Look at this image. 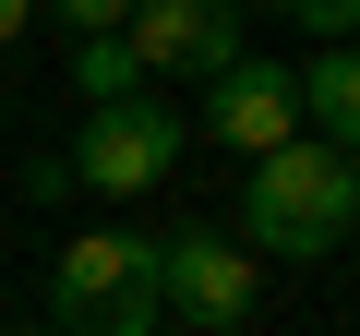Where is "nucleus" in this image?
<instances>
[{
  "label": "nucleus",
  "instance_id": "obj_1",
  "mask_svg": "<svg viewBox=\"0 0 360 336\" xmlns=\"http://www.w3.org/2000/svg\"><path fill=\"white\" fill-rule=\"evenodd\" d=\"M348 228H360V156L348 144L288 132L240 168V240H264L276 264H324Z\"/></svg>",
  "mask_w": 360,
  "mask_h": 336
},
{
  "label": "nucleus",
  "instance_id": "obj_2",
  "mask_svg": "<svg viewBox=\"0 0 360 336\" xmlns=\"http://www.w3.org/2000/svg\"><path fill=\"white\" fill-rule=\"evenodd\" d=\"M60 336H156V240L144 228H84L49 264Z\"/></svg>",
  "mask_w": 360,
  "mask_h": 336
},
{
  "label": "nucleus",
  "instance_id": "obj_3",
  "mask_svg": "<svg viewBox=\"0 0 360 336\" xmlns=\"http://www.w3.org/2000/svg\"><path fill=\"white\" fill-rule=\"evenodd\" d=\"M252 300H264L252 240H229V228H168L156 240V312H180L193 336H240Z\"/></svg>",
  "mask_w": 360,
  "mask_h": 336
},
{
  "label": "nucleus",
  "instance_id": "obj_4",
  "mask_svg": "<svg viewBox=\"0 0 360 336\" xmlns=\"http://www.w3.org/2000/svg\"><path fill=\"white\" fill-rule=\"evenodd\" d=\"M168 156H180V108L168 96H108V108H84V132H72L60 168L120 205V193H156L168 181Z\"/></svg>",
  "mask_w": 360,
  "mask_h": 336
},
{
  "label": "nucleus",
  "instance_id": "obj_5",
  "mask_svg": "<svg viewBox=\"0 0 360 336\" xmlns=\"http://www.w3.org/2000/svg\"><path fill=\"white\" fill-rule=\"evenodd\" d=\"M120 49L144 72H229L240 60V13H229V0H132Z\"/></svg>",
  "mask_w": 360,
  "mask_h": 336
},
{
  "label": "nucleus",
  "instance_id": "obj_6",
  "mask_svg": "<svg viewBox=\"0 0 360 336\" xmlns=\"http://www.w3.org/2000/svg\"><path fill=\"white\" fill-rule=\"evenodd\" d=\"M205 132L217 144H240V156H264V144H288L300 132V72H276V60H229V72H205Z\"/></svg>",
  "mask_w": 360,
  "mask_h": 336
},
{
  "label": "nucleus",
  "instance_id": "obj_7",
  "mask_svg": "<svg viewBox=\"0 0 360 336\" xmlns=\"http://www.w3.org/2000/svg\"><path fill=\"white\" fill-rule=\"evenodd\" d=\"M300 132H312V144H360V49H312V72H300Z\"/></svg>",
  "mask_w": 360,
  "mask_h": 336
},
{
  "label": "nucleus",
  "instance_id": "obj_8",
  "mask_svg": "<svg viewBox=\"0 0 360 336\" xmlns=\"http://www.w3.org/2000/svg\"><path fill=\"white\" fill-rule=\"evenodd\" d=\"M72 84H84V108H108V96H144V60L120 37H72Z\"/></svg>",
  "mask_w": 360,
  "mask_h": 336
},
{
  "label": "nucleus",
  "instance_id": "obj_9",
  "mask_svg": "<svg viewBox=\"0 0 360 336\" xmlns=\"http://www.w3.org/2000/svg\"><path fill=\"white\" fill-rule=\"evenodd\" d=\"M276 13H288L300 37H324V49H348V37H360V0H276Z\"/></svg>",
  "mask_w": 360,
  "mask_h": 336
},
{
  "label": "nucleus",
  "instance_id": "obj_10",
  "mask_svg": "<svg viewBox=\"0 0 360 336\" xmlns=\"http://www.w3.org/2000/svg\"><path fill=\"white\" fill-rule=\"evenodd\" d=\"M37 13H60L72 37H120V13H132V0H37Z\"/></svg>",
  "mask_w": 360,
  "mask_h": 336
},
{
  "label": "nucleus",
  "instance_id": "obj_11",
  "mask_svg": "<svg viewBox=\"0 0 360 336\" xmlns=\"http://www.w3.org/2000/svg\"><path fill=\"white\" fill-rule=\"evenodd\" d=\"M25 25H37V0H0V49H25Z\"/></svg>",
  "mask_w": 360,
  "mask_h": 336
}]
</instances>
